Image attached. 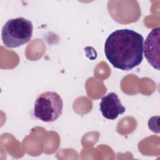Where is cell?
Returning <instances> with one entry per match:
<instances>
[{
  "label": "cell",
  "mask_w": 160,
  "mask_h": 160,
  "mask_svg": "<svg viewBox=\"0 0 160 160\" xmlns=\"http://www.w3.org/2000/svg\"><path fill=\"white\" fill-rule=\"evenodd\" d=\"M143 36L129 29L111 32L104 44V53L116 68L128 71L139 66L143 60Z\"/></svg>",
  "instance_id": "6da1fadb"
},
{
  "label": "cell",
  "mask_w": 160,
  "mask_h": 160,
  "mask_svg": "<svg viewBox=\"0 0 160 160\" xmlns=\"http://www.w3.org/2000/svg\"><path fill=\"white\" fill-rule=\"evenodd\" d=\"M32 32L31 21L22 17L11 19L2 28V41L6 48H18L30 41Z\"/></svg>",
  "instance_id": "7a4b0ae2"
},
{
  "label": "cell",
  "mask_w": 160,
  "mask_h": 160,
  "mask_svg": "<svg viewBox=\"0 0 160 160\" xmlns=\"http://www.w3.org/2000/svg\"><path fill=\"white\" fill-rule=\"evenodd\" d=\"M63 102L56 92L46 91L40 94L34 106V116L46 122L55 121L62 112Z\"/></svg>",
  "instance_id": "3957f363"
},
{
  "label": "cell",
  "mask_w": 160,
  "mask_h": 160,
  "mask_svg": "<svg viewBox=\"0 0 160 160\" xmlns=\"http://www.w3.org/2000/svg\"><path fill=\"white\" fill-rule=\"evenodd\" d=\"M159 27L155 28L148 34L143 45V52L149 64L159 70Z\"/></svg>",
  "instance_id": "277c9868"
},
{
  "label": "cell",
  "mask_w": 160,
  "mask_h": 160,
  "mask_svg": "<svg viewBox=\"0 0 160 160\" xmlns=\"http://www.w3.org/2000/svg\"><path fill=\"white\" fill-rule=\"evenodd\" d=\"M99 108L103 117L110 120L116 119L119 115L123 114L126 111L118 96L114 92H109L102 98Z\"/></svg>",
  "instance_id": "5b68a950"
}]
</instances>
